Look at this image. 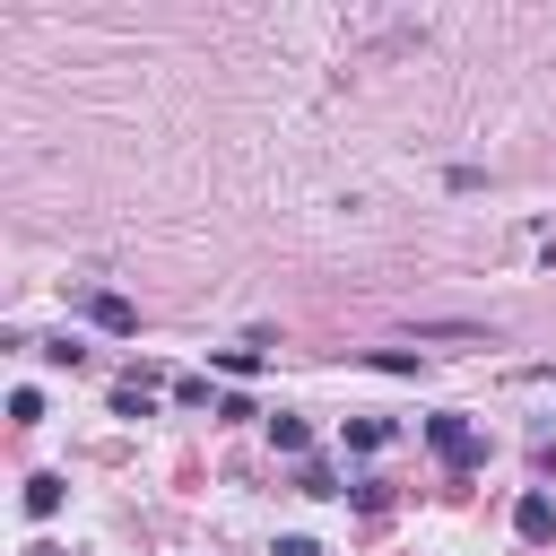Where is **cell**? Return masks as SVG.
<instances>
[{
	"label": "cell",
	"instance_id": "277c9868",
	"mask_svg": "<svg viewBox=\"0 0 556 556\" xmlns=\"http://www.w3.org/2000/svg\"><path fill=\"white\" fill-rule=\"evenodd\" d=\"M269 443H278V452H287V460H304V452H313V426H304V417H287V408H278V417H269Z\"/></svg>",
	"mask_w": 556,
	"mask_h": 556
},
{
	"label": "cell",
	"instance_id": "8992f818",
	"mask_svg": "<svg viewBox=\"0 0 556 556\" xmlns=\"http://www.w3.org/2000/svg\"><path fill=\"white\" fill-rule=\"evenodd\" d=\"M61 513V478L43 469V478H26V521H52Z\"/></svg>",
	"mask_w": 556,
	"mask_h": 556
},
{
	"label": "cell",
	"instance_id": "9c48e42d",
	"mask_svg": "<svg viewBox=\"0 0 556 556\" xmlns=\"http://www.w3.org/2000/svg\"><path fill=\"white\" fill-rule=\"evenodd\" d=\"M35 356H43V365H78V356H87V339H70V330H61V339H43Z\"/></svg>",
	"mask_w": 556,
	"mask_h": 556
},
{
	"label": "cell",
	"instance_id": "7a4b0ae2",
	"mask_svg": "<svg viewBox=\"0 0 556 556\" xmlns=\"http://www.w3.org/2000/svg\"><path fill=\"white\" fill-rule=\"evenodd\" d=\"M513 530H521L530 547H547V539H556V495H547V486H521V504H513Z\"/></svg>",
	"mask_w": 556,
	"mask_h": 556
},
{
	"label": "cell",
	"instance_id": "6da1fadb",
	"mask_svg": "<svg viewBox=\"0 0 556 556\" xmlns=\"http://www.w3.org/2000/svg\"><path fill=\"white\" fill-rule=\"evenodd\" d=\"M426 443H434V460H443V469H460V478L486 460V434H478L460 408H434V417H426Z\"/></svg>",
	"mask_w": 556,
	"mask_h": 556
},
{
	"label": "cell",
	"instance_id": "ba28073f",
	"mask_svg": "<svg viewBox=\"0 0 556 556\" xmlns=\"http://www.w3.org/2000/svg\"><path fill=\"white\" fill-rule=\"evenodd\" d=\"M113 417H156V400H148V382H122V391H113Z\"/></svg>",
	"mask_w": 556,
	"mask_h": 556
},
{
	"label": "cell",
	"instance_id": "7c38bea8",
	"mask_svg": "<svg viewBox=\"0 0 556 556\" xmlns=\"http://www.w3.org/2000/svg\"><path fill=\"white\" fill-rule=\"evenodd\" d=\"M9 417H17V426H35V417H43V391H26V382H17V391H9Z\"/></svg>",
	"mask_w": 556,
	"mask_h": 556
},
{
	"label": "cell",
	"instance_id": "5b68a950",
	"mask_svg": "<svg viewBox=\"0 0 556 556\" xmlns=\"http://www.w3.org/2000/svg\"><path fill=\"white\" fill-rule=\"evenodd\" d=\"M400 434V417H348V452H382Z\"/></svg>",
	"mask_w": 556,
	"mask_h": 556
},
{
	"label": "cell",
	"instance_id": "30bf717a",
	"mask_svg": "<svg viewBox=\"0 0 556 556\" xmlns=\"http://www.w3.org/2000/svg\"><path fill=\"white\" fill-rule=\"evenodd\" d=\"M217 365H226V374L243 382V374H261V348H217Z\"/></svg>",
	"mask_w": 556,
	"mask_h": 556
},
{
	"label": "cell",
	"instance_id": "4fadbf2b",
	"mask_svg": "<svg viewBox=\"0 0 556 556\" xmlns=\"http://www.w3.org/2000/svg\"><path fill=\"white\" fill-rule=\"evenodd\" d=\"M348 495H356V513H382V504H391V486H382V478H356Z\"/></svg>",
	"mask_w": 556,
	"mask_h": 556
},
{
	"label": "cell",
	"instance_id": "3957f363",
	"mask_svg": "<svg viewBox=\"0 0 556 556\" xmlns=\"http://www.w3.org/2000/svg\"><path fill=\"white\" fill-rule=\"evenodd\" d=\"M87 321H96V330H113V339H130V330H139V304H130V295H104V287H96V295H87Z\"/></svg>",
	"mask_w": 556,
	"mask_h": 556
},
{
	"label": "cell",
	"instance_id": "52a82bcc",
	"mask_svg": "<svg viewBox=\"0 0 556 556\" xmlns=\"http://www.w3.org/2000/svg\"><path fill=\"white\" fill-rule=\"evenodd\" d=\"M295 495H348V486L330 478V460H295Z\"/></svg>",
	"mask_w": 556,
	"mask_h": 556
},
{
	"label": "cell",
	"instance_id": "8fae6325",
	"mask_svg": "<svg viewBox=\"0 0 556 556\" xmlns=\"http://www.w3.org/2000/svg\"><path fill=\"white\" fill-rule=\"evenodd\" d=\"M365 365H374V374H417V356H408V348H374Z\"/></svg>",
	"mask_w": 556,
	"mask_h": 556
},
{
	"label": "cell",
	"instance_id": "5bb4252c",
	"mask_svg": "<svg viewBox=\"0 0 556 556\" xmlns=\"http://www.w3.org/2000/svg\"><path fill=\"white\" fill-rule=\"evenodd\" d=\"M278 556H321V547H313L304 530H287V539H278Z\"/></svg>",
	"mask_w": 556,
	"mask_h": 556
}]
</instances>
